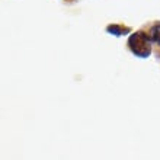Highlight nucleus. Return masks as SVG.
Listing matches in <instances>:
<instances>
[{
    "label": "nucleus",
    "instance_id": "f257e3e1",
    "mask_svg": "<svg viewBox=\"0 0 160 160\" xmlns=\"http://www.w3.org/2000/svg\"><path fill=\"white\" fill-rule=\"evenodd\" d=\"M153 44L148 39V35L144 29L132 31L128 37H127V48L131 54L137 57V58L146 60L148 57H152L154 52Z\"/></svg>",
    "mask_w": 160,
    "mask_h": 160
},
{
    "label": "nucleus",
    "instance_id": "f03ea898",
    "mask_svg": "<svg viewBox=\"0 0 160 160\" xmlns=\"http://www.w3.org/2000/svg\"><path fill=\"white\" fill-rule=\"evenodd\" d=\"M105 32L111 37H115V38H122V37H128L132 32V29L125 23L114 22V23H108L105 26Z\"/></svg>",
    "mask_w": 160,
    "mask_h": 160
},
{
    "label": "nucleus",
    "instance_id": "7ed1b4c3",
    "mask_svg": "<svg viewBox=\"0 0 160 160\" xmlns=\"http://www.w3.org/2000/svg\"><path fill=\"white\" fill-rule=\"evenodd\" d=\"M144 31L147 32L150 42H152L153 45L156 47L157 42L160 41V21H153V22H150V23H148V25L144 28Z\"/></svg>",
    "mask_w": 160,
    "mask_h": 160
},
{
    "label": "nucleus",
    "instance_id": "20e7f679",
    "mask_svg": "<svg viewBox=\"0 0 160 160\" xmlns=\"http://www.w3.org/2000/svg\"><path fill=\"white\" fill-rule=\"evenodd\" d=\"M68 3H73V2H76V0H67Z\"/></svg>",
    "mask_w": 160,
    "mask_h": 160
},
{
    "label": "nucleus",
    "instance_id": "39448f33",
    "mask_svg": "<svg viewBox=\"0 0 160 160\" xmlns=\"http://www.w3.org/2000/svg\"><path fill=\"white\" fill-rule=\"evenodd\" d=\"M64 2H67V0H64Z\"/></svg>",
    "mask_w": 160,
    "mask_h": 160
}]
</instances>
